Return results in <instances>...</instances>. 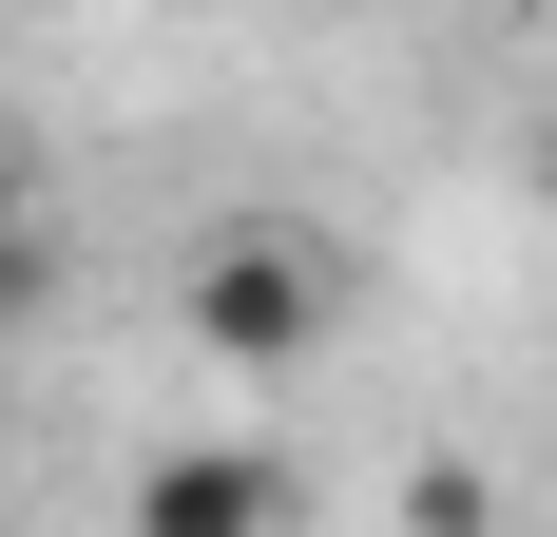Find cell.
<instances>
[{
  "mask_svg": "<svg viewBox=\"0 0 557 537\" xmlns=\"http://www.w3.org/2000/svg\"><path fill=\"white\" fill-rule=\"evenodd\" d=\"M173 308H193L212 365H308V346L346 326V268H327V230H212Z\"/></svg>",
  "mask_w": 557,
  "mask_h": 537,
  "instance_id": "6da1fadb",
  "label": "cell"
},
{
  "mask_svg": "<svg viewBox=\"0 0 557 537\" xmlns=\"http://www.w3.org/2000/svg\"><path fill=\"white\" fill-rule=\"evenodd\" d=\"M39 288H58V250H39V230H20V212H0V326L39 308Z\"/></svg>",
  "mask_w": 557,
  "mask_h": 537,
  "instance_id": "3957f363",
  "label": "cell"
},
{
  "mask_svg": "<svg viewBox=\"0 0 557 537\" xmlns=\"http://www.w3.org/2000/svg\"><path fill=\"white\" fill-rule=\"evenodd\" d=\"M0 173H20V154H0Z\"/></svg>",
  "mask_w": 557,
  "mask_h": 537,
  "instance_id": "5b68a950",
  "label": "cell"
},
{
  "mask_svg": "<svg viewBox=\"0 0 557 537\" xmlns=\"http://www.w3.org/2000/svg\"><path fill=\"white\" fill-rule=\"evenodd\" d=\"M539 192H557V154H539Z\"/></svg>",
  "mask_w": 557,
  "mask_h": 537,
  "instance_id": "277c9868",
  "label": "cell"
},
{
  "mask_svg": "<svg viewBox=\"0 0 557 537\" xmlns=\"http://www.w3.org/2000/svg\"><path fill=\"white\" fill-rule=\"evenodd\" d=\"M135 537H288V480L250 441H173V461H135Z\"/></svg>",
  "mask_w": 557,
  "mask_h": 537,
  "instance_id": "7a4b0ae2",
  "label": "cell"
}]
</instances>
